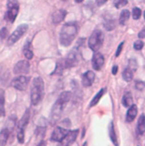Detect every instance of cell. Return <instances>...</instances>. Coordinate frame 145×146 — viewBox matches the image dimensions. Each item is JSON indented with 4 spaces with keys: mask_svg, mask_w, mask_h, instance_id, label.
Here are the masks:
<instances>
[{
    "mask_svg": "<svg viewBox=\"0 0 145 146\" xmlns=\"http://www.w3.org/2000/svg\"><path fill=\"white\" fill-rule=\"evenodd\" d=\"M71 96H72L71 92H64L59 96L58 100H56V102H55L52 108V111H51V122L55 123L58 121V119L62 115L67 104L70 102Z\"/></svg>",
    "mask_w": 145,
    "mask_h": 146,
    "instance_id": "cell-1",
    "label": "cell"
},
{
    "mask_svg": "<svg viewBox=\"0 0 145 146\" xmlns=\"http://www.w3.org/2000/svg\"><path fill=\"white\" fill-rule=\"evenodd\" d=\"M77 27L73 23H67L63 26L60 34V42L63 46H70L77 36Z\"/></svg>",
    "mask_w": 145,
    "mask_h": 146,
    "instance_id": "cell-2",
    "label": "cell"
},
{
    "mask_svg": "<svg viewBox=\"0 0 145 146\" xmlns=\"http://www.w3.org/2000/svg\"><path fill=\"white\" fill-rule=\"evenodd\" d=\"M43 96H44V82L42 78L37 77L33 80L31 86V94H30L31 104L33 106H37L42 100Z\"/></svg>",
    "mask_w": 145,
    "mask_h": 146,
    "instance_id": "cell-3",
    "label": "cell"
},
{
    "mask_svg": "<svg viewBox=\"0 0 145 146\" xmlns=\"http://www.w3.org/2000/svg\"><path fill=\"white\" fill-rule=\"evenodd\" d=\"M103 44V34L101 30H95L89 39V47L91 51L97 52Z\"/></svg>",
    "mask_w": 145,
    "mask_h": 146,
    "instance_id": "cell-4",
    "label": "cell"
},
{
    "mask_svg": "<svg viewBox=\"0 0 145 146\" xmlns=\"http://www.w3.org/2000/svg\"><path fill=\"white\" fill-rule=\"evenodd\" d=\"M30 119V110H26L25 113H24L23 117L20 119V121L17 124V139L20 143L24 142V132L27 127V124L29 122Z\"/></svg>",
    "mask_w": 145,
    "mask_h": 146,
    "instance_id": "cell-5",
    "label": "cell"
},
{
    "mask_svg": "<svg viewBox=\"0 0 145 146\" xmlns=\"http://www.w3.org/2000/svg\"><path fill=\"white\" fill-rule=\"evenodd\" d=\"M27 30H28V25H27V24H21V25H19L17 27V29L14 31V32L10 35L9 38H8L7 45L11 46V45L15 44V43L17 42V41L19 40V39L21 38V37L23 36L26 32H27Z\"/></svg>",
    "mask_w": 145,
    "mask_h": 146,
    "instance_id": "cell-6",
    "label": "cell"
},
{
    "mask_svg": "<svg viewBox=\"0 0 145 146\" xmlns=\"http://www.w3.org/2000/svg\"><path fill=\"white\" fill-rule=\"evenodd\" d=\"M28 84H29V78L25 77L24 75H20L12 81L11 85L18 90H25L28 87Z\"/></svg>",
    "mask_w": 145,
    "mask_h": 146,
    "instance_id": "cell-7",
    "label": "cell"
},
{
    "mask_svg": "<svg viewBox=\"0 0 145 146\" xmlns=\"http://www.w3.org/2000/svg\"><path fill=\"white\" fill-rule=\"evenodd\" d=\"M69 132H70V130L64 128V127H56V128L53 130L52 135H51V140L61 142V141L68 135Z\"/></svg>",
    "mask_w": 145,
    "mask_h": 146,
    "instance_id": "cell-8",
    "label": "cell"
},
{
    "mask_svg": "<svg viewBox=\"0 0 145 146\" xmlns=\"http://www.w3.org/2000/svg\"><path fill=\"white\" fill-rule=\"evenodd\" d=\"M30 64L28 61H19L14 67V74L15 75H25L29 73Z\"/></svg>",
    "mask_w": 145,
    "mask_h": 146,
    "instance_id": "cell-9",
    "label": "cell"
},
{
    "mask_svg": "<svg viewBox=\"0 0 145 146\" xmlns=\"http://www.w3.org/2000/svg\"><path fill=\"white\" fill-rule=\"evenodd\" d=\"M77 63H79V55L75 52V50H73L68 55V57H67L66 61H65V67L73 68V67H75V66H77Z\"/></svg>",
    "mask_w": 145,
    "mask_h": 146,
    "instance_id": "cell-10",
    "label": "cell"
},
{
    "mask_svg": "<svg viewBox=\"0 0 145 146\" xmlns=\"http://www.w3.org/2000/svg\"><path fill=\"white\" fill-rule=\"evenodd\" d=\"M77 134H79V130L70 131V132L68 133V135H67V136L65 137L62 141H61L59 146H70V145H72L73 143L75 142Z\"/></svg>",
    "mask_w": 145,
    "mask_h": 146,
    "instance_id": "cell-11",
    "label": "cell"
},
{
    "mask_svg": "<svg viewBox=\"0 0 145 146\" xmlns=\"http://www.w3.org/2000/svg\"><path fill=\"white\" fill-rule=\"evenodd\" d=\"M95 79V75L93 72L87 71L83 75V79H81V83H83V87H91L93 84Z\"/></svg>",
    "mask_w": 145,
    "mask_h": 146,
    "instance_id": "cell-12",
    "label": "cell"
},
{
    "mask_svg": "<svg viewBox=\"0 0 145 146\" xmlns=\"http://www.w3.org/2000/svg\"><path fill=\"white\" fill-rule=\"evenodd\" d=\"M105 64V58L101 53H95L93 57V68L95 71H99Z\"/></svg>",
    "mask_w": 145,
    "mask_h": 146,
    "instance_id": "cell-13",
    "label": "cell"
},
{
    "mask_svg": "<svg viewBox=\"0 0 145 146\" xmlns=\"http://www.w3.org/2000/svg\"><path fill=\"white\" fill-rule=\"evenodd\" d=\"M67 15V11L64 9H59L53 14V23L54 24H60L63 20L65 19Z\"/></svg>",
    "mask_w": 145,
    "mask_h": 146,
    "instance_id": "cell-14",
    "label": "cell"
},
{
    "mask_svg": "<svg viewBox=\"0 0 145 146\" xmlns=\"http://www.w3.org/2000/svg\"><path fill=\"white\" fill-rule=\"evenodd\" d=\"M19 12V7H13V8H8V11L5 15V19L9 21L10 23H13L15 21L16 17Z\"/></svg>",
    "mask_w": 145,
    "mask_h": 146,
    "instance_id": "cell-15",
    "label": "cell"
},
{
    "mask_svg": "<svg viewBox=\"0 0 145 146\" xmlns=\"http://www.w3.org/2000/svg\"><path fill=\"white\" fill-rule=\"evenodd\" d=\"M136 115H137V106L135 104H132V106H129L127 112H126V121L127 122H132Z\"/></svg>",
    "mask_w": 145,
    "mask_h": 146,
    "instance_id": "cell-16",
    "label": "cell"
},
{
    "mask_svg": "<svg viewBox=\"0 0 145 146\" xmlns=\"http://www.w3.org/2000/svg\"><path fill=\"white\" fill-rule=\"evenodd\" d=\"M107 92V88H101V90H99V92H97V94L95 96V98L91 100V104H89V106L91 108H93V106H95V104H99V102L101 100V98H103V96L105 94V92Z\"/></svg>",
    "mask_w": 145,
    "mask_h": 146,
    "instance_id": "cell-17",
    "label": "cell"
},
{
    "mask_svg": "<svg viewBox=\"0 0 145 146\" xmlns=\"http://www.w3.org/2000/svg\"><path fill=\"white\" fill-rule=\"evenodd\" d=\"M8 137H9V129L3 128L0 132V146H5L7 144Z\"/></svg>",
    "mask_w": 145,
    "mask_h": 146,
    "instance_id": "cell-18",
    "label": "cell"
},
{
    "mask_svg": "<svg viewBox=\"0 0 145 146\" xmlns=\"http://www.w3.org/2000/svg\"><path fill=\"white\" fill-rule=\"evenodd\" d=\"M137 132L142 135L145 132V115L143 113L139 116L137 122Z\"/></svg>",
    "mask_w": 145,
    "mask_h": 146,
    "instance_id": "cell-19",
    "label": "cell"
},
{
    "mask_svg": "<svg viewBox=\"0 0 145 146\" xmlns=\"http://www.w3.org/2000/svg\"><path fill=\"white\" fill-rule=\"evenodd\" d=\"M109 137H110L111 142L114 144V146H118V141H117V137H116L115 130H114L113 122H110V124H109Z\"/></svg>",
    "mask_w": 145,
    "mask_h": 146,
    "instance_id": "cell-20",
    "label": "cell"
},
{
    "mask_svg": "<svg viewBox=\"0 0 145 146\" xmlns=\"http://www.w3.org/2000/svg\"><path fill=\"white\" fill-rule=\"evenodd\" d=\"M4 104H5V94H4V90L0 88V117L5 115Z\"/></svg>",
    "mask_w": 145,
    "mask_h": 146,
    "instance_id": "cell-21",
    "label": "cell"
},
{
    "mask_svg": "<svg viewBox=\"0 0 145 146\" xmlns=\"http://www.w3.org/2000/svg\"><path fill=\"white\" fill-rule=\"evenodd\" d=\"M122 104L125 108H129L130 106H132V96L129 92H126L124 94L123 98H122Z\"/></svg>",
    "mask_w": 145,
    "mask_h": 146,
    "instance_id": "cell-22",
    "label": "cell"
},
{
    "mask_svg": "<svg viewBox=\"0 0 145 146\" xmlns=\"http://www.w3.org/2000/svg\"><path fill=\"white\" fill-rule=\"evenodd\" d=\"M129 17H130V12L126 9L122 10V12L120 13V17H119V24L120 25H122V26L125 25V23L128 21Z\"/></svg>",
    "mask_w": 145,
    "mask_h": 146,
    "instance_id": "cell-23",
    "label": "cell"
},
{
    "mask_svg": "<svg viewBox=\"0 0 145 146\" xmlns=\"http://www.w3.org/2000/svg\"><path fill=\"white\" fill-rule=\"evenodd\" d=\"M122 78L127 83L128 82H131L132 79H133V71L131 69H129V68H126L123 71V73H122Z\"/></svg>",
    "mask_w": 145,
    "mask_h": 146,
    "instance_id": "cell-24",
    "label": "cell"
},
{
    "mask_svg": "<svg viewBox=\"0 0 145 146\" xmlns=\"http://www.w3.org/2000/svg\"><path fill=\"white\" fill-rule=\"evenodd\" d=\"M23 53H24V56H25L28 60H31L33 58L34 55H33V52H32L31 48H30V43H27V44L24 46Z\"/></svg>",
    "mask_w": 145,
    "mask_h": 146,
    "instance_id": "cell-25",
    "label": "cell"
},
{
    "mask_svg": "<svg viewBox=\"0 0 145 146\" xmlns=\"http://www.w3.org/2000/svg\"><path fill=\"white\" fill-rule=\"evenodd\" d=\"M105 28L107 31H111L115 28V21L114 20H107L105 22Z\"/></svg>",
    "mask_w": 145,
    "mask_h": 146,
    "instance_id": "cell-26",
    "label": "cell"
},
{
    "mask_svg": "<svg viewBox=\"0 0 145 146\" xmlns=\"http://www.w3.org/2000/svg\"><path fill=\"white\" fill-rule=\"evenodd\" d=\"M141 14H142V12H141V9H140V8L134 7L133 9H132V17H133L134 20L139 19Z\"/></svg>",
    "mask_w": 145,
    "mask_h": 146,
    "instance_id": "cell-27",
    "label": "cell"
},
{
    "mask_svg": "<svg viewBox=\"0 0 145 146\" xmlns=\"http://www.w3.org/2000/svg\"><path fill=\"white\" fill-rule=\"evenodd\" d=\"M128 3V0H114L113 4L115 6V8L119 9V8H122Z\"/></svg>",
    "mask_w": 145,
    "mask_h": 146,
    "instance_id": "cell-28",
    "label": "cell"
},
{
    "mask_svg": "<svg viewBox=\"0 0 145 146\" xmlns=\"http://www.w3.org/2000/svg\"><path fill=\"white\" fill-rule=\"evenodd\" d=\"M19 7V3L17 0H7V8Z\"/></svg>",
    "mask_w": 145,
    "mask_h": 146,
    "instance_id": "cell-29",
    "label": "cell"
},
{
    "mask_svg": "<svg viewBox=\"0 0 145 146\" xmlns=\"http://www.w3.org/2000/svg\"><path fill=\"white\" fill-rule=\"evenodd\" d=\"M129 65H128V68L129 69H131L133 72H135L136 71V69H137V63H136V61L135 60H133V59H131V60H129Z\"/></svg>",
    "mask_w": 145,
    "mask_h": 146,
    "instance_id": "cell-30",
    "label": "cell"
},
{
    "mask_svg": "<svg viewBox=\"0 0 145 146\" xmlns=\"http://www.w3.org/2000/svg\"><path fill=\"white\" fill-rule=\"evenodd\" d=\"M143 46H144L143 42H142V41H140V40L136 41V42H135V43H134V44H133V47H134V49H135V50H137V51L141 50V49L143 48Z\"/></svg>",
    "mask_w": 145,
    "mask_h": 146,
    "instance_id": "cell-31",
    "label": "cell"
},
{
    "mask_svg": "<svg viewBox=\"0 0 145 146\" xmlns=\"http://www.w3.org/2000/svg\"><path fill=\"white\" fill-rule=\"evenodd\" d=\"M135 88L138 90H143L145 88V83L142 81H137L135 83Z\"/></svg>",
    "mask_w": 145,
    "mask_h": 146,
    "instance_id": "cell-32",
    "label": "cell"
},
{
    "mask_svg": "<svg viewBox=\"0 0 145 146\" xmlns=\"http://www.w3.org/2000/svg\"><path fill=\"white\" fill-rule=\"evenodd\" d=\"M7 28H2L1 30H0V38L1 39H5L6 37H7Z\"/></svg>",
    "mask_w": 145,
    "mask_h": 146,
    "instance_id": "cell-33",
    "label": "cell"
},
{
    "mask_svg": "<svg viewBox=\"0 0 145 146\" xmlns=\"http://www.w3.org/2000/svg\"><path fill=\"white\" fill-rule=\"evenodd\" d=\"M64 67L65 66H63V65H61L60 63H58V65H57V69L55 70L54 74H61L63 72V70H64Z\"/></svg>",
    "mask_w": 145,
    "mask_h": 146,
    "instance_id": "cell-34",
    "label": "cell"
},
{
    "mask_svg": "<svg viewBox=\"0 0 145 146\" xmlns=\"http://www.w3.org/2000/svg\"><path fill=\"white\" fill-rule=\"evenodd\" d=\"M123 45H124V42L120 43L119 46L117 47V50H116V53H115V57H118L120 55V53H121L122 51V48H123Z\"/></svg>",
    "mask_w": 145,
    "mask_h": 146,
    "instance_id": "cell-35",
    "label": "cell"
},
{
    "mask_svg": "<svg viewBox=\"0 0 145 146\" xmlns=\"http://www.w3.org/2000/svg\"><path fill=\"white\" fill-rule=\"evenodd\" d=\"M138 37H139L140 39L145 38V27H143V29H142L139 33H138Z\"/></svg>",
    "mask_w": 145,
    "mask_h": 146,
    "instance_id": "cell-36",
    "label": "cell"
},
{
    "mask_svg": "<svg viewBox=\"0 0 145 146\" xmlns=\"http://www.w3.org/2000/svg\"><path fill=\"white\" fill-rule=\"evenodd\" d=\"M107 0H97V6H103V4L107 3Z\"/></svg>",
    "mask_w": 145,
    "mask_h": 146,
    "instance_id": "cell-37",
    "label": "cell"
},
{
    "mask_svg": "<svg viewBox=\"0 0 145 146\" xmlns=\"http://www.w3.org/2000/svg\"><path fill=\"white\" fill-rule=\"evenodd\" d=\"M117 70H118L117 66H114V67L112 68V74H113V75H116V73H117Z\"/></svg>",
    "mask_w": 145,
    "mask_h": 146,
    "instance_id": "cell-38",
    "label": "cell"
},
{
    "mask_svg": "<svg viewBox=\"0 0 145 146\" xmlns=\"http://www.w3.org/2000/svg\"><path fill=\"white\" fill-rule=\"evenodd\" d=\"M37 146H46V142H45L44 140H41L40 142L38 143V145Z\"/></svg>",
    "mask_w": 145,
    "mask_h": 146,
    "instance_id": "cell-39",
    "label": "cell"
},
{
    "mask_svg": "<svg viewBox=\"0 0 145 146\" xmlns=\"http://www.w3.org/2000/svg\"><path fill=\"white\" fill-rule=\"evenodd\" d=\"M83 0H75V2H77V3H81V2H83Z\"/></svg>",
    "mask_w": 145,
    "mask_h": 146,
    "instance_id": "cell-40",
    "label": "cell"
},
{
    "mask_svg": "<svg viewBox=\"0 0 145 146\" xmlns=\"http://www.w3.org/2000/svg\"><path fill=\"white\" fill-rule=\"evenodd\" d=\"M144 19H145V12H144Z\"/></svg>",
    "mask_w": 145,
    "mask_h": 146,
    "instance_id": "cell-41",
    "label": "cell"
},
{
    "mask_svg": "<svg viewBox=\"0 0 145 146\" xmlns=\"http://www.w3.org/2000/svg\"><path fill=\"white\" fill-rule=\"evenodd\" d=\"M63 1H68V0H63Z\"/></svg>",
    "mask_w": 145,
    "mask_h": 146,
    "instance_id": "cell-42",
    "label": "cell"
}]
</instances>
